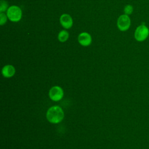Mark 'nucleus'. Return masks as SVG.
I'll list each match as a JSON object with an SVG mask.
<instances>
[{
	"label": "nucleus",
	"mask_w": 149,
	"mask_h": 149,
	"mask_svg": "<svg viewBox=\"0 0 149 149\" xmlns=\"http://www.w3.org/2000/svg\"><path fill=\"white\" fill-rule=\"evenodd\" d=\"M8 3L3 0L1 1V5H0V12L1 13L5 12L8 9Z\"/></svg>",
	"instance_id": "obj_11"
},
{
	"label": "nucleus",
	"mask_w": 149,
	"mask_h": 149,
	"mask_svg": "<svg viewBox=\"0 0 149 149\" xmlns=\"http://www.w3.org/2000/svg\"><path fill=\"white\" fill-rule=\"evenodd\" d=\"M47 120L51 123H58L64 118V112L59 106L50 107L46 114Z\"/></svg>",
	"instance_id": "obj_1"
},
{
	"label": "nucleus",
	"mask_w": 149,
	"mask_h": 149,
	"mask_svg": "<svg viewBox=\"0 0 149 149\" xmlns=\"http://www.w3.org/2000/svg\"><path fill=\"white\" fill-rule=\"evenodd\" d=\"M61 25L65 29H69L72 26L73 20L68 14H62L60 17Z\"/></svg>",
	"instance_id": "obj_7"
},
{
	"label": "nucleus",
	"mask_w": 149,
	"mask_h": 149,
	"mask_svg": "<svg viewBox=\"0 0 149 149\" xmlns=\"http://www.w3.org/2000/svg\"><path fill=\"white\" fill-rule=\"evenodd\" d=\"M117 26L120 31H124L128 30L130 26V19L129 16L125 14L120 15L118 19Z\"/></svg>",
	"instance_id": "obj_5"
},
{
	"label": "nucleus",
	"mask_w": 149,
	"mask_h": 149,
	"mask_svg": "<svg viewBox=\"0 0 149 149\" xmlns=\"http://www.w3.org/2000/svg\"><path fill=\"white\" fill-rule=\"evenodd\" d=\"M149 35V29L144 23L138 26L134 32V38L139 42L144 41Z\"/></svg>",
	"instance_id": "obj_3"
},
{
	"label": "nucleus",
	"mask_w": 149,
	"mask_h": 149,
	"mask_svg": "<svg viewBox=\"0 0 149 149\" xmlns=\"http://www.w3.org/2000/svg\"><path fill=\"white\" fill-rule=\"evenodd\" d=\"M6 15L10 21L18 22L22 18V10L17 6H11L7 9Z\"/></svg>",
	"instance_id": "obj_2"
},
{
	"label": "nucleus",
	"mask_w": 149,
	"mask_h": 149,
	"mask_svg": "<svg viewBox=\"0 0 149 149\" xmlns=\"http://www.w3.org/2000/svg\"><path fill=\"white\" fill-rule=\"evenodd\" d=\"M15 73V69L11 65H6L2 69V74L3 77L6 78L12 77Z\"/></svg>",
	"instance_id": "obj_8"
},
{
	"label": "nucleus",
	"mask_w": 149,
	"mask_h": 149,
	"mask_svg": "<svg viewBox=\"0 0 149 149\" xmlns=\"http://www.w3.org/2000/svg\"><path fill=\"white\" fill-rule=\"evenodd\" d=\"M7 15H6L5 13H1L0 14V24L2 26L4 24H5V23L7 21Z\"/></svg>",
	"instance_id": "obj_12"
},
{
	"label": "nucleus",
	"mask_w": 149,
	"mask_h": 149,
	"mask_svg": "<svg viewBox=\"0 0 149 149\" xmlns=\"http://www.w3.org/2000/svg\"><path fill=\"white\" fill-rule=\"evenodd\" d=\"M91 37L88 33H81L78 36V41L83 46H88L91 43Z\"/></svg>",
	"instance_id": "obj_6"
},
{
	"label": "nucleus",
	"mask_w": 149,
	"mask_h": 149,
	"mask_svg": "<svg viewBox=\"0 0 149 149\" xmlns=\"http://www.w3.org/2000/svg\"><path fill=\"white\" fill-rule=\"evenodd\" d=\"M63 89L58 86H53L49 91V97L54 101L61 100L63 97Z\"/></svg>",
	"instance_id": "obj_4"
},
{
	"label": "nucleus",
	"mask_w": 149,
	"mask_h": 149,
	"mask_svg": "<svg viewBox=\"0 0 149 149\" xmlns=\"http://www.w3.org/2000/svg\"><path fill=\"white\" fill-rule=\"evenodd\" d=\"M58 38L59 41L62 42H65L69 38V33L66 30H62L59 32Z\"/></svg>",
	"instance_id": "obj_9"
},
{
	"label": "nucleus",
	"mask_w": 149,
	"mask_h": 149,
	"mask_svg": "<svg viewBox=\"0 0 149 149\" xmlns=\"http://www.w3.org/2000/svg\"><path fill=\"white\" fill-rule=\"evenodd\" d=\"M133 11V8L132 5H127L125 6L124 12H125V15H130V14H132Z\"/></svg>",
	"instance_id": "obj_10"
}]
</instances>
